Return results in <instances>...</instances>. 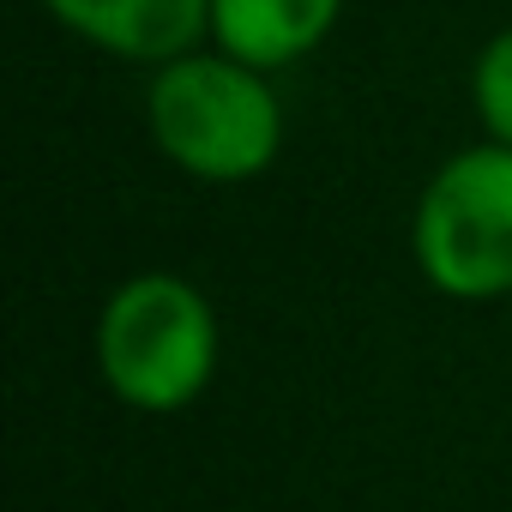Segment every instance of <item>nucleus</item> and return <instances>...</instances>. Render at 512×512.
<instances>
[{"mask_svg": "<svg viewBox=\"0 0 512 512\" xmlns=\"http://www.w3.org/2000/svg\"><path fill=\"white\" fill-rule=\"evenodd\" d=\"M157 151L199 181H247L278 157L284 109L260 67L235 55H181L163 61L145 97Z\"/></svg>", "mask_w": 512, "mask_h": 512, "instance_id": "nucleus-1", "label": "nucleus"}, {"mask_svg": "<svg viewBox=\"0 0 512 512\" xmlns=\"http://www.w3.org/2000/svg\"><path fill=\"white\" fill-rule=\"evenodd\" d=\"M97 368L133 410L169 416L193 404L217 368V320L205 296L175 272L127 278L97 320Z\"/></svg>", "mask_w": 512, "mask_h": 512, "instance_id": "nucleus-2", "label": "nucleus"}, {"mask_svg": "<svg viewBox=\"0 0 512 512\" xmlns=\"http://www.w3.org/2000/svg\"><path fill=\"white\" fill-rule=\"evenodd\" d=\"M416 266L452 302L512 290V145H476L434 169L416 205Z\"/></svg>", "mask_w": 512, "mask_h": 512, "instance_id": "nucleus-3", "label": "nucleus"}, {"mask_svg": "<svg viewBox=\"0 0 512 512\" xmlns=\"http://www.w3.org/2000/svg\"><path fill=\"white\" fill-rule=\"evenodd\" d=\"M85 43L121 61H181L211 25V0H43Z\"/></svg>", "mask_w": 512, "mask_h": 512, "instance_id": "nucleus-4", "label": "nucleus"}, {"mask_svg": "<svg viewBox=\"0 0 512 512\" xmlns=\"http://www.w3.org/2000/svg\"><path fill=\"white\" fill-rule=\"evenodd\" d=\"M344 0H211V37L247 67H284L326 43Z\"/></svg>", "mask_w": 512, "mask_h": 512, "instance_id": "nucleus-5", "label": "nucleus"}, {"mask_svg": "<svg viewBox=\"0 0 512 512\" xmlns=\"http://www.w3.org/2000/svg\"><path fill=\"white\" fill-rule=\"evenodd\" d=\"M470 91H476V115H482V127H488L500 145H512V31H500V37L476 55V79H470Z\"/></svg>", "mask_w": 512, "mask_h": 512, "instance_id": "nucleus-6", "label": "nucleus"}]
</instances>
